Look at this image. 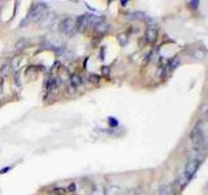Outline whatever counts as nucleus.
I'll return each instance as SVG.
<instances>
[{"label":"nucleus","instance_id":"14","mask_svg":"<svg viewBox=\"0 0 208 195\" xmlns=\"http://www.w3.org/2000/svg\"><path fill=\"white\" fill-rule=\"evenodd\" d=\"M56 87H57V79L56 78H49L48 82H47V90L52 91V90H55Z\"/></svg>","mask_w":208,"mask_h":195},{"label":"nucleus","instance_id":"11","mask_svg":"<svg viewBox=\"0 0 208 195\" xmlns=\"http://www.w3.org/2000/svg\"><path fill=\"white\" fill-rule=\"evenodd\" d=\"M95 30H96V33H99V34L107 33L109 30V24L106 22V21H101L100 24H98L96 26H95Z\"/></svg>","mask_w":208,"mask_h":195},{"label":"nucleus","instance_id":"7","mask_svg":"<svg viewBox=\"0 0 208 195\" xmlns=\"http://www.w3.org/2000/svg\"><path fill=\"white\" fill-rule=\"evenodd\" d=\"M144 38L148 43H155L156 39H158V30L153 28H148L144 33Z\"/></svg>","mask_w":208,"mask_h":195},{"label":"nucleus","instance_id":"12","mask_svg":"<svg viewBox=\"0 0 208 195\" xmlns=\"http://www.w3.org/2000/svg\"><path fill=\"white\" fill-rule=\"evenodd\" d=\"M179 64V57L178 56H174L170 61H169V64H168V70L169 72H172V70H174Z\"/></svg>","mask_w":208,"mask_h":195},{"label":"nucleus","instance_id":"30","mask_svg":"<svg viewBox=\"0 0 208 195\" xmlns=\"http://www.w3.org/2000/svg\"><path fill=\"white\" fill-rule=\"evenodd\" d=\"M127 3H129L127 0H122V2H120V4L122 5V7H126V4H127Z\"/></svg>","mask_w":208,"mask_h":195},{"label":"nucleus","instance_id":"17","mask_svg":"<svg viewBox=\"0 0 208 195\" xmlns=\"http://www.w3.org/2000/svg\"><path fill=\"white\" fill-rule=\"evenodd\" d=\"M117 40H118V43L121 44V46H125V44L127 43V35L126 34H120L117 37Z\"/></svg>","mask_w":208,"mask_h":195},{"label":"nucleus","instance_id":"3","mask_svg":"<svg viewBox=\"0 0 208 195\" xmlns=\"http://www.w3.org/2000/svg\"><path fill=\"white\" fill-rule=\"evenodd\" d=\"M59 30L64 33L65 35H69V37H73V35H75L78 33L77 28H75V21L73 18H70V17H66V18H64L60 22Z\"/></svg>","mask_w":208,"mask_h":195},{"label":"nucleus","instance_id":"18","mask_svg":"<svg viewBox=\"0 0 208 195\" xmlns=\"http://www.w3.org/2000/svg\"><path fill=\"white\" fill-rule=\"evenodd\" d=\"M130 18H133V20H142L144 18V13L143 12H134L130 14Z\"/></svg>","mask_w":208,"mask_h":195},{"label":"nucleus","instance_id":"24","mask_svg":"<svg viewBox=\"0 0 208 195\" xmlns=\"http://www.w3.org/2000/svg\"><path fill=\"white\" fill-rule=\"evenodd\" d=\"M66 191H69V192H75V183H74V182H72L70 185L68 186Z\"/></svg>","mask_w":208,"mask_h":195},{"label":"nucleus","instance_id":"26","mask_svg":"<svg viewBox=\"0 0 208 195\" xmlns=\"http://www.w3.org/2000/svg\"><path fill=\"white\" fill-rule=\"evenodd\" d=\"M12 169V166H5V168H3V169H0V174H5V173H8Z\"/></svg>","mask_w":208,"mask_h":195},{"label":"nucleus","instance_id":"8","mask_svg":"<svg viewBox=\"0 0 208 195\" xmlns=\"http://www.w3.org/2000/svg\"><path fill=\"white\" fill-rule=\"evenodd\" d=\"M83 83V79H82V76L80 73H73L70 76V86L73 88H78V87H81Z\"/></svg>","mask_w":208,"mask_h":195},{"label":"nucleus","instance_id":"5","mask_svg":"<svg viewBox=\"0 0 208 195\" xmlns=\"http://www.w3.org/2000/svg\"><path fill=\"white\" fill-rule=\"evenodd\" d=\"M89 18H90V13H86V14H82L78 17L77 22H75L77 31H85L89 29Z\"/></svg>","mask_w":208,"mask_h":195},{"label":"nucleus","instance_id":"29","mask_svg":"<svg viewBox=\"0 0 208 195\" xmlns=\"http://www.w3.org/2000/svg\"><path fill=\"white\" fill-rule=\"evenodd\" d=\"M104 54H106V50H104V47H101V48H100V52H99V56H100L101 60H104Z\"/></svg>","mask_w":208,"mask_h":195},{"label":"nucleus","instance_id":"2","mask_svg":"<svg viewBox=\"0 0 208 195\" xmlns=\"http://www.w3.org/2000/svg\"><path fill=\"white\" fill-rule=\"evenodd\" d=\"M48 11V5L43 2H38V3H34L29 11L28 14V18L34 21V22H39L46 17V13Z\"/></svg>","mask_w":208,"mask_h":195},{"label":"nucleus","instance_id":"15","mask_svg":"<svg viewBox=\"0 0 208 195\" xmlns=\"http://www.w3.org/2000/svg\"><path fill=\"white\" fill-rule=\"evenodd\" d=\"M65 192H66V189H64V187H54L49 190V194H52V195H64Z\"/></svg>","mask_w":208,"mask_h":195},{"label":"nucleus","instance_id":"28","mask_svg":"<svg viewBox=\"0 0 208 195\" xmlns=\"http://www.w3.org/2000/svg\"><path fill=\"white\" fill-rule=\"evenodd\" d=\"M14 83H16V85H18V86L21 85V83H20V74H18V73H16V74H14Z\"/></svg>","mask_w":208,"mask_h":195},{"label":"nucleus","instance_id":"16","mask_svg":"<svg viewBox=\"0 0 208 195\" xmlns=\"http://www.w3.org/2000/svg\"><path fill=\"white\" fill-rule=\"evenodd\" d=\"M87 79H89V82H91V83H99L100 82V76L95 74V73H90Z\"/></svg>","mask_w":208,"mask_h":195},{"label":"nucleus","instance_id":"13","mask_svg":"<svg viewBox=\"0 0 208 195\" xmlns=\"http://www.w3.org/2000/svg\"><path fill=\"white\" fill-rule=\"evenodd\" d=\"M28 40L26 39H23V38H21V39H18L16 43H14V48L16 50H18V51H21V50H23L25 47H28Z\"/></svg>","mask_w":208,"mask_h":195},{"label":"nucleus","instance_id":"25","mask_svg":"<svg viewBox=\"0 0 208 195\" xmlns=\"http://www.w3.org/2000/svg\"><path fill=\"white\" fill-rule=\"evenodd\" d=\"M189 5L193 8V9H198L199 7V2H196V0H194V2H189Z\"/></svg>","mask_w":208,"mask_h":195},{"label":"nucleus","instance_id":"21","mask_svg":"<svg viewBox=\"0 0 208 195\" xmlns=\"http://www.w3.org/2000/svg\"><path fill=\"white\" fill-rule=\"evenodd\" d=\"M202 117L204 121L208 122V105H204L203 107V111H202Z\"/></svg>","mask_w":208,"mask_h":195},{"label":"nucleus","instance_id":"20","mask_svg":"<svg viewBox=\"0 0 208 195\" xmlns=\"http://www.w3.org/2000/svg\"><path fill=\"white\" fill-rule=\"evenodd\" d=\"M108 124L111 128H117L118 126V120L116 117H109L108 119Z\"/></svg>","mask_w":208,"mask_h":195},{"label":"nucleus","instance_id":"27","mask_svg":"<svg viewBox=\"0 0 208 195\" xmlns=\"http://www.w3.org/2000/svg\"><path fill=\"white\" fill-rule=\"evenodd\" d=\"M4 91V79H3V77L0 76V94H2Z\"/></svg>","mask_w":208,"mask_h":195},{"label":"nucleus","instance_id":"6","mask_svg":"<svg viewBox=\"0 0 208 195\" xmlns=\"http://www.w3.org/2000/svg\"><path fill=\"white\" fill-rule=\"evenodd\" d=\"M158 194L159 195H176V191H174V189H173L172 185L164 183V185H161L160 187H159Z\"/></svg>","mask_w":208,"mask_h":195},{"label":"nucleus","instance_id":"19","mask_svg":"<svg viewBox=\"0 0 208 195\" xmlns=\"http://www.w3.org/2000/svg\"><path fill=\"white\" fill-rule=\"evenodd\" d=\"M20 60H21L20 56H14L13 60H12V63H9V64H11V68L17 69V66H18V64H20Z\"/></svg>","mask_w":208,"mask_h":195},{"label":"nucleus","instance_id":"1","mask_svg":"<svg viewBox=\"0 0 208 195\" xmlns=\"http://www.w3.org/2000/svg\"><path fill=\"white\" fill-rule=\"evenodd\" d=\"M199 165H200V160H199V159H191V160L187 161V164H186V166H185L184 174H182V177L177 181V182H179L181 187H185V186L189 183V181L195 176Z\"/></svg>","mask_w":208,"mask_h":195},{"label":"nucleus","instance_id":"9","mask_svg":"<svg viewBox=\"0 0 208 195\" xmlns=\"http://www.w3.org/2000/svg\"><path fill=\"white\" fill-rule=\"evenodd\" d=\"M91 195H106V187L100 182H95L91 189Z\"/></svg>","mask_w":208,"mask_h":195},{"label":"nucleus","instance_id":"22","mask_svg":"<svg viewBox=\"0 0 208 195\" xmlns=\"http://www.w3.org/2000/svg\"><path fill=\"white\" fill-rule=\"evenodd\" d=\"M101 73L104 77H108L111 73V68L109 66H101Z\"/></svg>","mask_w":208,"mask_h":195},{"label":"nucleus","instance_id":"23","mask_svg":"<svg viewBox=\"0 0 208 195\" xmlns=\"http://www.w3.org/2000/svg\"><path fill=\"white\" fill-rule=\"evenodd\" d=\"M9 68H11V64H9V63L4 64V65H3V69H2V73H3L4 76L8 74V73H9Z\"/></svg>","mask_w":208,"mask_h":195},{"label":"nucleus","instance_id":"10","mask_svg":"<svg viewBox=\"0 0 208 195\" xmlns=\"http://www.w3.org/2000/svg\"><path fill=\"white\" fill-rule=\"evenodd\" d=\"M122 194V189L117 185H111L108 190H106V195H121Z\"/></svg>","mask_w":208,"mask_h":195},{"label":"nucleus","instance_id":"4","mask_svg":"<svg viewBox=\"0 0 208 195\" xmlns=\"http://www.w3.org/2000/svg\"><path fill=\"white\" fill-rule=\"evenodd\" d=\"M190 140L193 142V143L198 147H202L204 145V142H205V137H204V133L203 130L199 128V126H195L191 133H190Z\"/></svg>","mask_w":208,"mask_h":195}]
</instances>
